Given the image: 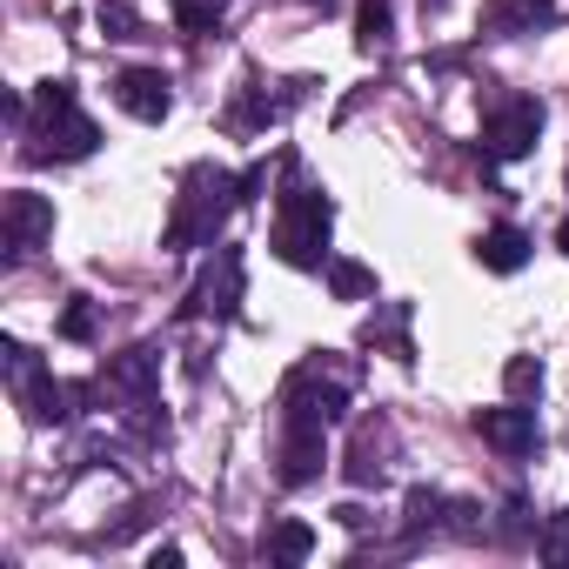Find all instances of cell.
I'll return each instance as SVG.
<instances>
[{"label": "cell", "instance_id": "obj_26", "mask_svg": "<svg viewBox=\"0 0 569 569\" xmlns=\"http://www.w3.org/2000/svg\"><path fill=\"white\" fill-rule=\"evenodd\" d=\"M556 248H562V254H569V221H562V228H556Z\"/></svg>", "mask_w": 569, "mask_h": 569}, {"label": "cell", "instance_id": "obj_4", "mask_svg": "<svg viewBox=\"0 0 569 569\" xmlns=\"http://www.w3.org/2000/svg\"><path fill=\"white\" fill-rule=\"evenodd\" d=\"M8 376H14V402L28 409V422H61L68 402H81V389L54 382V376L41 369V356L21 349V342H8Z\"/></svg>", "mask_w": 569, "mask_h": 569}, {"label": "cell", "instance_id": "obj_15", "mask_svg": "<svg viewBox=\"0 0 569 569\" xmlns=\"http://www.w3.org/2000/svg\"><path fill=\"white\" fill-rule=\"evenodd\" d=\"M329 289H336V302H369L376 296V274L362 261H329Z\"/></svg>", "mask_w": 569, "mask_h": 569}, {"label": "cell", "instance_id": "obj_7", "mask_svg": "<svg viewBox=\"0 0 569 569\" xmlns=\"http://www.w3.org/2000/svg\"><path fill=\"white\" fill-rule=\"evenodd\" d=\"M329 469V442H322V422H302V416H281V482L302 489Z\"/></svg>", "mask_w": 569, "mask_h": 569}, {"label": "cell", "instance_id": "obj_19", "mask_svg": "<svg viewBox=\"0 0 569 569\" xmlns=\"http://www.w3.org/2000/svg\"><path fill=\"white\" fill-rule=\"evenodd\" d=\"M174 21H181L188 34H208V28L221 21V0H174Z\"/></svg>", "mask_w": 569, "mask_h": 569}, {"label": "cell", "instance_id": "obj_10", "mask_svg": "<svg viewBox=\"0 0 569 569\" xmlns=\"http://www.w3.org/2000/svg\"><path fill=\"white\" fill-rule=\"evenodd\" d=\"M114 101H121L134 121H168L174 88H168V74H161V68H128V74H114Z\"/></svg>", "mask_w": 569, "mask_h": 569}, {"label": "cell", "instance_id": "obj_17", "mask_svg": "<svg viewBox=\"0 0 569 569\" xmlns=\"http://www.w3.org/2000/svg\"><path fill=\"white\" fill-rule=\"evenodd\" d=\"M316 549V529L309 522H274V536H268V556L274 562H302Z\"/></svg>", "mask_w": 569, "mask_h": 569}, {"label": "cell", "instance_id": "obj_16", "mask_svg": "<svg viewBox=\"0 0 569 569\" xmlns=\"http://www.w3.org/2000/svg\"><path fill=\"white\" fill-rule=\"evenodd\" d=\"M502 389H509V402H536L542 396V362L536 356H509L502 362Z\"/></svg>", "mask_w": 569, "mask_h": 569}, {"label": "cell", "instance_id": "obj_6", "mask_svg": "<svg viewBox=\"0 0 569 569\" xmlns=\"http://www.w3.org/2000/svg\"><path fill=\"white\" fill-rule=\"evenodd\" d=\"M48 234H54V201H48V194L14 188L8 201H0V241H8V254H28V248H41Z\"/></svg>", "mask_w": 569, "mask_h": 569}, {"label": "cell", "instance_id": "obj_21", "mask_svg": "<svg viewBox=\"0 0 569 569\" xmlns=\"http://www.w3.org/2000/svg\"><path fill=\"white\" fill-rule=\"evenodd\" d=\"M349 482H362V489H369V482H382V462H376V436H362V442H356V456H349Z\"/></svg>", "mask_w": 569, "mask_h": 569}, {"label": "cell", "instance_id": "obj_25", "mask_svg": "<svg viewBox=\"0 0 569 569\" xmlns=\"http://www.w3.org/2000/svg\"><path fill=\"white\" fill-rule=\"evenodd\" d=\"M148 562H154V569H181V549H174V542H154Z\"/></svg>", "mask_w": 569, "mask_h": 569}, {"label": "cell", "instance_id": "obj_11", "mask_svg": "<svg viewBox=\"0 0 569 569\" xmlns=\"http://www.w3.org/2000/svg\"><path fill=\"white\" fill-rule=\"evenodd\" d=\"M476 429H482V442L502 449V456H529V449H536V409H529V402L476 409Z\"/></svg>", "mask_w": 569, "mask_h": 569}, {"label": "cell", "instance_id": "obj_14", "mask_svg": "<svg viewBox=\"0 0 569 569\" xmlns=\"http://www.w3.org/2000/svg\"><path fill=\"white\" fill-rule=\"evenodd\" d=\"M154 376H161L154 349H128V356H114V362H108V389H114V396H128V402H148V396H154Z\"/></svg>", "mask_w": 569, "mask_h": 569}, {"label": "cell", "instance_id": "obj_13", "mask_svg": "<svg viewBox=\"0 0 569 569\" xmlns=\"http://www.w3.org/2000/svg\"><path fill=\"white\" fill-rule=\"evenodd\" d=\"M482 21H489V34H536L556 21V0H489Z\"/></svg>", "mask_w": 569, "mask_h": 569}, {"label": "cell", "instance_id": "obj_20", "mask_svg": "<svg viewBox=\"0 0 569 569\" xmlns=\"http://www.w3.org/2000/svg\"><path fill=\"white\" fill-rule=\"evenodd\" d=\"M61 336H68V342H94V309H88L81 296L61 309Z\"/></svg>", "mask_w": 569, "mask_h": 569}, {"label": "cell", "instance_id": "obj_27", "mask_svg": "<svg viewBox=\"0 0 569 569\" xmlns=\"http://www.w3.org/2000/svg\"><path fill=\"white\" fill-rule=\"evenodd\" d=\"M309 8H322V14H329V8H342V0H309Z\"/></svg>", "mask_w": 569, "mask_h": 569}, {"label": "cell", "instance_id": "obj_5", "mask_svg": "<svg viewBox=\"0 0 569 569\" xmlns=\"http://www.w3.org/2000/svg\"><path fill=\"white\" fill-rule=\"evenodd\" d=\"M536 134H542V101H502L489 121H482V154L489 161H522L529 148H536Z\"/></svg>", "mask_w": 569, "mask_h": 569}, {"label": "cell", "instance_id": "obj_18", "mask_svg": "<svg viewBox=\"0 0 569 569\" xmlns=\"http://www.w3.org/2000/svg\"><path fill=\"white\" fill-rule=\"evenodd\" d=\"M389 28H396V14H389V0H362V14H356V41L376 54L382 41H389Z\"/></svg>", "mask_w": 569, "mask_h": 569}, {"label": "cell", "instance_id": "obj_1", "mask_svg": "<svg viewBox=\"0 0 569 569\" xmlns=\"http://www.w3.org/2000/svg\"><path fill=\"white\" fill-rule=\"evenodd\" d=\"M228 208H241V188H234V174H221V168H188V181H181V194H174V214H168V248H214V234H221V221H228Z\"/></svg>", "mask_w": 569, "mask_h": 569}, {"label": "cell", "instance_id": "obj_9", "mask_svg": "<svg viewBox=\"0 0 569 569\" xmlns=\"http://www.w3.org/2000/svg\"><path fill=\"white\" fill-rule=\"evenodd\" d=\"M281 402H289L281 416H302V422H322V429L349 416V389H342V382H316L309 369L289 376V396H281Z\"/></svg>", "mask_w": 569, "mask_h": 569}, {"label": "cell", "instance_id": "obj_2", "mask_svg": "<svg viewBox=\"0 0 569 569\" xmlns=\"http://www.w3.org/2000/svg\"><path fill=\"white\" fill-rule=\"evenodd\" d=\"M34 161H88L94 148H101V128L81 114V101H74V88L68 81H41L34 88Z\"/></svg>", "mask_w": 569, "mask_h": 569}, {"label": "cell", "instance_id": "obj_12", "mask_svg": "<svg viewBox=\"0 0 569 569\" xmlns=\"http://www.w3.org/2000/svg\"><path fill=\"white\" fill-rule=\"evenodd\" d=\"M476 261H482L489 274H516V268L529 261V234H522L516 221H496V228L476 234Z\"/></svg>", "mask_w": 569, "mask_h": 569}, {"label": "cell", "instance_id": "obj_23", "mask_svg": "<svg viewBox=\"0 0 569 569\" xmlns=\"http://www.w3.org/2000/svg\"><path fill=\"white\" fill-rule=\"evenodd\" d=\"M436 509H442V496H429V489H416V496H409V529H422V522H436Z\"/></svg>", "mask_w": 569, "mask_h": 569}, {"label": "cell", "instance_id": "obj_24", "mask_svg": "<svg viewBox=\"0 0 569 569\" xmlns=\"http://www.w3.org/2000/svg\"><path fill=\"white\" fill-rule=\"evenodd\" d=\"M542 556H549V562H569V516H562V522L542 536Z\"/></svg>", "mask_w": 569, "mask_h": 569}, {"label": "cell", "instance_id": "obj_8", "mask_svg": "<svg viewBox=\"0 0 569 569\" xmlns=\"http://www.w3.org/2000/svg\"><path fill=\"white\" fill-rule=\"evenodd\" d=\"M194 309H214V316H234L241 309V248L214 241V261L194 281Z\"/></svg>", "mask_w": 569, "mask_h": 569}, {"label": "cell", "instance_id": "obj_3", "mask_svg": "<svg viewBox=\"0 0 569 569\" xmlns=\"http://www.w3.org/2000/svg\"><path fill=\"white\" fill-rule=\"evenodd\" d=\"M329 221L336 201L322 188H289L274 208V254L289 268H329Z\"/></svg>", "mask_w": 569, "mask_h": 569}, {"label": "cell", "instance_id": "obj_22", "mask_svg": "<svg viewBox=\"0 0 569 569\" xmlns=\"http://www.w3.org/2000/svg\"><path fill=\"white\" fill-rule=\"evenodd\" d=\"M101 28H108V41H128L134 34V8L128 0H101Z\"/></svg>", "mask_w": 569, "mask_h": 569}]
</instances>
